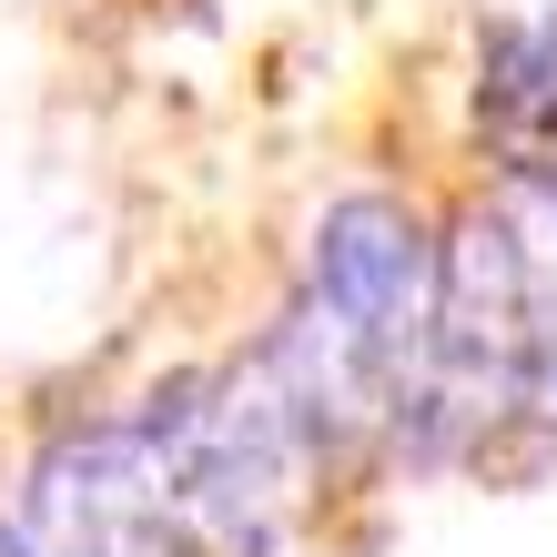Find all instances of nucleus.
Masks as SVG:
<instances>
[{
  "label": "nucleus",
  "instance_id": "f257e3e1",
  "mask_svg": "<svg viewBox=\"0 0 557 557\" xmlns=\"http://www.w3.org/2000/svg\"><path fill=\"white\" fill-rule=\"evenodd\" d=\"M528 274L537 253L507 203H467L456 234L436 244V305H425V355L406 396L425 416V456L486 436L497 416L528 406Z\"/></svg>",
  "mask_w": 557,
  "mask_h": 557
},
{
  "label": "nucleus",
  "instance_id": "f03ea898",
  "mask_svg": "<svg viewBox=\"0 0 557 557\" xmlns=\"http://www.w3.org/2000/svg\"><path fill=\"white\" fill-rule=\"evenodd\" d=\"M143 436L162 456V507L173 528H193L213 557H264L274 507L294 486V446H305V416H294L274 355L234 375H183L162 385Z\"/></svg>",
  "mask_w": 557,
  "mask_h": 557
},
{
  "label": "nucleus",
  "instance_id": "7ed1b4c3",
  "mask_svg": "<svg viewBox=\"0 0 557 557\" xmlns=\"http://www.w3.org/2000/svg\"><path fill=\"white\" fill-rule=\"evenodd\" d=\"M425 305H436V234H425V213L396 203V193L324 203L314 264H305V314L324 335H345L396 396L425 355Z\"/></svg>",
  "mask_w": 557,
  "mask_h": 557
},
{
  "label": "nucleus",
  "instance_id": "20e7f679",
  "mask_svg": "<svg viewBox=\"0 0 557 557\" xmlns=\"http://www.w3.org/2000/svg\"><path fill=\"white\" fill-rule=\"evenodd\" d=\"M162 456L143 416L72 425L30 467V557H162Z\"/></svg>",
  "mask_w": 557,
  "mask_h": 557
},
{
  "label": "nucleus",
  "instance_id": "39448f33",
  "mask_svg": "<svg viewBox=\"0 0 557 557\" xmlns=\"http://www.w3.org/2000/svg\"><path fill=\"white\" fill-rule=\"evenodd\" d=\"M476 122L507 152H547L557 143V11L537 21H497L476 61Z\"/></svg>",
  "mask_w": 557,
  "mask_h": 557
},
{
  "label": "nucleus",
  "instance_id": "423d86ee",
  "mask_svg": "<svg viewBox=\"0 0 557 557\" xmlns=\"http://www.w3.org/2000/svg\"><path fill=\"white\" fill-rule=\"evenodd\" d=\"M0 557H30V547H21V537H11V528H0Z\"/></svg>",
  "mask_w": 557,
  "mask_h": 557
}]
</instances>
